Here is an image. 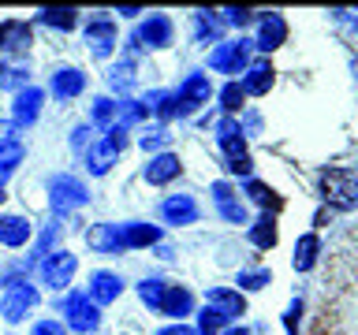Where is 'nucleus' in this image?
<instances>
[{
    "label": "nucleus",
    "instance_id": "obj_18",
    "mask_svg": "<svg viewBox=\"0 0 358 335\" xmlns=\"http://www.w3.org/2000/svg\"><path fill=\"white\" fill-rule=\"evenodd\" d=\"M179 172H183V161H179L176 153H157V156H150V164H145V183L168 186L172 179H179Z\"/></svg>",
    "mask_w": 358,
    "mask_h": 335
},
{
    "label": "nucleus",
    "instance_id": "obj_29",
    "mask_svg": "<svg viewBox=\"0 0 358 335\" xmlns=\"http://www.w3.org/2000/svg\"><path fill=\"white\" fill-rule=\"evenodd\" d=\"M38 22H45V27L71 30L75 22H78V11H75V8H41V11H38Z\"/></svg>",
    "mask_w": 358,
    "mask_h": 335
},
{
    "label": "nucleus",
    "instance_id": "obj_16",
    "mask_svg": "<svg viewBox=\"0 0 358 335\" xmlns=\"http://www.w3.org/2000/svg\"><path fill=\"white\" fill-rule=\"evenodd\" d=\"M86 45H90V52L94 56H112V49H116V22L112 19H90V27H86Z\"/></svg>",
    "mask_w": 358,
    "mask_h": 335
},
{
    "label": "nucleus",
    "instance_id": "obj_28",
    "mask_svg": "<svg viewBox=\"0 0 358 335\" xmlns=\"http://www.w3.org/2000/svg\"><path fill=\"white\" fill-rule=\"evenodd\" d=\"M224 22L217 19V11H194V38L198 41H220Z\"/></svg>",
    "mask_w": 358,
    "mask_h": 335
},
{
    "label": "nucleus",
    "instance_id": "obj_30",
    "mask_svg": "<svg viewBox=\"0 0 358 335\" xmlns=\"http://www.w3.org/2000/svg\"><path fill=\"white\" fill-rule=\"evenodd\" d=\"M145 116H150V112H145V105L142 100H120L116 105V127H134V123H142Z\"/></svg>",
    "mask_w": 358,
    "mask_h": 335
},
{
    "label": "nucleus",
    "instance_id": "obj_42",
    "mask_svg": "<svg viewBox=\"0 0 358 335\" xmlns=\"http://www.w3.org/2000/svg\"><path fill=\"white\" fill-rule=\"evenodd\" d=\"M157 335H198V328H187V324H168V328H161Z\"/></svg>",
    "mask_w": 358,
    "mask_h": 335
},
{
    "label": "nucleus",
    "instance_id": "obj_35",
    "mask_svg": "<svg viewBox=\"0 0 358 335\" xmlns=\"http://www.w3.org/2000/svg\"><path fill=\"white\" fill-rule=\"evenodd\" d=\"M246 194H250V201H257V205H265V209H276V205H280L276 190L265 186V183H257V179H250V183H246Z\"/></svg>",
    "mask_w": 358,
    "mask_h": 335
},
{
    "label": "nucleus",
    "instance_id": "obj_12",
    "mask_svg": "<svg viewBox=\"0 0 358 335\" xmlns=\"http://www.w3.org/2000/svg\"><path fill=\"white\" fill-rule=\"evenodd\" d=\"M284 41H287V22H284V15L265 11V15L257 19V41H254V49L273 52V49H280Z\"/></svg>",
    "mask_w": 358,
    "mask_h": 335
},
{
    "label": "nucleus",
    "instance_id": "obj_31",
    "mask_svg": "<svg viewBox=\"0 0 358 335\" xmlns=\"http://www.w3.org/2000/svg\"><path fill=\"white\" fill-rule=\"evenodd\" d=\"M90 119H94V127H101V131L116 127V100H112V97H97L94 108H90Z\"/></svg>",
    "mask_w": 358,
    "mask_h": 335
},
{
    "label": "nucleus",
    "instance_id": "obj_23",
    "mask_svg": "<svg viewBox=\"0 0 358 335\" xmlns=\"http://www.w3.org/2000/svg\"><path fill=\"white\" fill-rule=\"evenodd\" d=\"M49 89L56 97L71 100V97H78L86 89V75L78 71V67H60V71H52V86Z\"/></svg>",
    "mask_w": 358,
    "mask_h": 335
},
{
    "label": "nucleus",
    "instance_id": "obj_37",
    "mask_svg": "<svg viewBox=\"0 0 358 335\" xmlns=\"http://www.w3.org/2000/svg\"><path fill=\"white\" fill-rule=\"evenodd\" d=\"M268 279H273V276H268L265 268H257V272H239V279H235V283H239L243 290H262Z\"/></svg>",
    "mask_w": 358,
    "mask_h": 335
},
{
    "label": "nucleus",
    "instance_id": "obj_17",
    "mask_svg": "<svg viewBox=\"0 0 358 335\" xmlns=\"http://www.w3.org/2000/svg\"><path fill=\"white\" fill-rule=\"evenodd\" d=\"M123 295V279L116 272H94L90 276V290H86V298L94 302V306H108V302H116Z\"/></svg>",
    "mask_w": 358,
    "mask_h": 335
},
{
    "label": "nucleus",
    "instance_id": "obj_33",
    "mask_svg": "<svg viewBox=\"0 0 358 335\" xmlns=\"http://www.w3.org/2000/svg\"><path fill=\"white\" fill-rule=\"evenodd\" d=\"M224 324H228V317H224V313H217V309H209V306L198 313V335H220Z\"/></svg>",
    "mask_w": 358,
    "mask_h": 335
},
{
    "label": "nucleus",
    "instance_id": "obj_8",
    "mask_svg": "<svg viewBox=\"0 0 358 335\" xmlns=\"http://www.w3.org/2000/svg\"><path fill=\"white\" fill-rule=\"evenodd\" d=\"M38 302H41L38 287H30V283L8 287L4 302H0V317H4L8 324H19V320H27V317H30V309L38 306Z\"/></svg>",
    "mask_w": 358,
    "mask_h": 335
},
{
    "label": "nucleus",
    "instance_id": "obj_3",
    "mask_svg": "<svg viewBox=\"0 0 358 335\" xmlns=\"http://www.w3.org/2000/svg\"><path fill=\"white\" fill-rule=\"evenodd\" d=\"M90 201V190L75 175H52L49 179V205L56 216H67L71 209H83Z\"/></svg>",
    "mask_w": 358,
    "mask_h": 335
},
{
    "label": "nucleus",
    "instance_id": "obj_36",
    "mask_svg": "<svg viewBox=\"0 0 358 335\" xmlns=\"http://www.w3.org/2000/svg\"><path fill=\"white\" fill-rule=\"evenodd\" d=\"M243 89H239V82H228V86H224L220 89V105H224V112H228V116H235V112H239L243 108Z\"/></svg>",
    "mask_w": 358,
    "mask_h": 335
},
{
    "label": "nucleus",
    "instance_id": "obj_22",
    "mask_svg": "<svg viewBox=\"0 0 358 335\" xmlns=\"http://www.w3.org/2000/svg\"><path fill=\"white\" fill-rule=\"evenodd\" d=\"M164 317H176L179 324H183L187 313H194V295H190L187 287H164V298H161V309Z\"/></svg>",
    "mask_w": 358,
    "mask_h": 335
},
{
    "label": "nucleus",
    "instance_id": "obj_32",
    "mask_svg": "<svg viewBox=\"0 0 358 335\" xmlns=\"http://www.w3.org/2000/svg\"><path fill=\"white\" fill-rule=\"evenodd\" d=\"M108 86L116 89V94H127V89L134 86V64H131V60H120V64L108 71Z\"/></svg>",
    "mask_w": 358,
    "mask_h": 335
},
{
    "label": "nucleus",
    "instance_id": "obj_5",
    "mask_svg": "<svg viewBox=\"0 0 358 335\" xmlns=\"http://www.w3.org/2000/svg\"><path fill=\"white\" fill-rule=\"evenodd\" d=\"M60 313H64L67 328L78 332V335L97 332V324H101V313H97V306H94V302H90L86 295H67L64 306H60Z\"/></svg>",
    "mask_w": 358,
    "mask_h": 335
},
{
    "label": "nucleus",
    "instance_id": "obj_39",
    "mask_svg": "<svg viewBox=\"0 0 358 335\" xmlns=\"http://www.w3.org/2000/svg\"><path fill=\"white\" fill-rule=\"evenodd\" d=\"M142 149H161V145H168V131L164 127H153V131H145L142 138H138Z\"/></svg>",
    "mask_w": 358,
    "mask_h": 335
},
{
    "label": "nucleus",
    "instance_id": "obj_20",
    "mask_svg": "<svg viewBox=\"0 0 358 335\" xmlns=\"http://www.w3.org/2000/svg\"><path fill=\"white\" fill-rule=\"evenodd\" d=\"M34 234V223L27 216H15V212H8V216H0V246H11V250H19V246H27Z\"/></svg>",
    "mask_w": 358,
    "mask_h": 335
},
{
    "label": "nucleus",
    "instance_id": "obj_46",
    "mask_svg": "<svg viewBox=\"0 0 358 335\" xmlns=\"http://www.w3.org/2000/svg\"><path fill=\"white\" fill-rule=\"evenodd\" d=\"M4 198H8V194H4V186H0V205H4Z\"/></svg>",
    "mask_w": 358,
    "mask_h": 335
},
{
    "label": "nucleus",
    "instance_id": "obj_6",
    "mask_svg": "<svg viewBox=\"0 0 358 335\" xmlns=\"http://www.w3.org/2000/svg\"><path fill=\"white\" fill-rule=\"evenodd\" d=\"M75 268H78V257H75V253H67V250H52V253L41 261V283H45V287H52V290L71 287Z\"/></svg>",
    "mask_w": 358,
    "mask_h": 335
},
{
    "label": "nucleus",
    "instance_id": "obj_40",
    "mask_svg": "<svg viewBox=\"0 0 358 335\" xmlns=\"http://www.w3.org/2000/svg\"><path fill=\"white\" fill-rule=\"evenodd\" d=\"M30 335H67V328L60 320H41V324H34Z\"/></svg>",
    "mask_w": 358,
    "mask_h": 335
},
{
    "label": "nucleus",
    "instance_id": "obj_24",
    "mask_svg": "<svg viewBox=\"0 0 358 335\" xmlns=\"http://www.w3.org/2000/svg\"><path fill=\"white\" fill-rule=\"evenodd\" d=\"M116 156H120V153L112 149V145H108L105 138H101V142H94V145L86 149V168H90V175H105L108 168L116 164Z\"/></svg>",
    "mask_w": 358,
    "mask_h": 335
},
{
    "label": "nucleus",
    "instance_id": "obj_38",
    "mask_svg": "<svg viewBox=\"0 0 358 335\" xmlns=\"http://www.w3.org/2000/svg\"><path fill=\"white\" fill-rule=\"evenodd\" d=\"M254 19H257V11H250V8H228L224 11V22H228V27H250Z\"/></svg>",
    "mask_w": 358,
    "mask_h": 335
},
{
    "label": "nucleus",
    "instance_id": "obj_13",
    "mask_svg": "<svg viewBox=\"0 0 358 335\" xmlns=\"http://www.w3.org/2000/svg\"><path fill=\"white\" fill-rule=\"evenodd\" d=\"M161 220L172 223V228H187V223L198 220V201L190 194H172L161 201Z\"/></svg>",
    "mask_w": 358,
    "mask_h": 335
},
{
    "label": "nucleus",
    "instance_id": "obj_10",
    "mask_svg": "<svg viewBox=\"0 0 358 335\" xmlns=\"http://www.w3.org/2000/svg\"><path fill=\"white\" fill-rule=\"evenodd\" d=\"M209 194H213V205H217V212H220L228 223H246V205H243L239 190H235L231 183H213Z\"/></svg>",
    "mask_w": 358,
    "mask_h": 335
},
{
    "label": "nucleus",
    "instance_id": "obj_14",
    "mask_svg": "<svg viewBox=\"0 0 358 335\" xmlns=\"http://www.w3.org/2000/svg\"><path fill=\"white\" fill-rule=\"evenodd\" d=\"M176 97H179V105H183V112L190 116L198 105H206V100L213 97L209 75H187L183 82H179V89H176Z\"/></svg>",
    "mask_w": 358,
    "mask_h": 335
},
{
    "label": "nucleus",
    "instance_id": "obj_7",
    "mask_svg": "<svg viewBox=\"0 0 358 335\" xmlns=\"http://www.w3.org/2000/svg\"><path fill=\"white\" fill-rule=\"evenodd\" d=\"M172 34H176L172 19L161 15V11H153V15L134 30L131 45H134V49H164V45H172Z\"/></svg>",
    "mask_w": 358,
    "mask_h": 335
},
{
    "label": "nucleus",
    "instance_id": "obj_47",
    "mask_svg": "<svg viewBox=\"0 0 358 335\" xmlns=\"http://www.w3.org/2000/svg\"><path fill=\"white\" fill-rule=\"evenodd\" d=\"M355 27H358V19H355Z\"/></svg>",
    "mask_w": 358,
    "mask_h": 335
},
{
    "label": "nucleus",
    "instance_id": "obj_4",
    "mask_svg": "<svg viewBox=\"0 0 358 335\" xmlns=\"http://www.w3.org/2000/svg\"><path fill=\"white\" fill-rule=\"evenodd\" d=\"M250 49H254V41H220L217 49L209 52V67L213 71H220V75H239L250 67Z\"/></svg>",
    "mask_w": 358,
    "mask_h": 335
},
{
    "label": "nucleus",
    "instance_id": "obj_1",
    "mask_svg": "<svg viewBox=\"0 0 358 335\" xmlns=\"http://www.w3.org/2000/svg\"><path fill=\"white\" fill-rule=\"evenodd\" d=\"M317 190L332 209H340V212L358 209V172L355 168H324L317 175Z\"/></svg>",
    "mask_w": 358,
    "mask_h": 335
},
{
    "label": "nucleus",
    "instance_id": "obj_41",
    "mask_svg": "<svg viewBox=\"0 0 358 335\" xmlns=\"http://www.w3.org/2000/svg\"><path fill=\"white\" fill-rule=\"evenodd\" d=\"M0 86H4V89H15V86L27 89V71H22V67H15V71H8L4 78H0Z\"/></svg>",
    "mask_w": 358,
    "mask_h": 335
},
{
    "label": "nucleus",
    "instance_id": "obj_11",
    "mask_svg": "<svg viewBox=\"0 0 358 335\" xmlns=\"http://www.w3.org/2000/svg\"><path fill=\"white\" fill-rule=\"evenodd\" d=\"M41 105H45V89H38V86L19 89L15 105H11V123H15V127H30V123H38Z\"/></svg>",
    "mask_w": 358,
    "mask_h": 335
},
{
    "label": "nucleus",
    "instance_id": "obj_2",
    "mask_svg": "<svg viewBox=\"0 0 358 335\" xmlns=\"http://www.w3.org/2000/svg\"><path fill=\"white\" fill-rule=\"evenodd\" d=\"M217 145L224 149V168H228L231 175H250L254 172V161L250 153H246V142H243V123L224 116L217 123Z\"/></svg>",
    "mask_w": 358,
    "mask_h": 335
},
{
    "label": "nucleus",
    "instance_id": "obj_15",
    "mask_svg": "<svg viewBox=\"0 0 358 335\" xmlns=\"http://www.w3.org/2000/svg\"><path fill=\"white\" fill-rule=\"evenodd\" d=\"M30 45H34L30 22H19V19H11V22H0V52L22 56V52H30Z\"/></svg>",
    "mask_w": 358,
    "mask_h": 335
},
{
    "label": "nucleus",
    "instance_id": "obj_25",
    "mask_svg": "<svg viewBox=\"0 0 358 335\" xmlns=\"http://www.w3.org/2000/svg\"><path fill=\"white\" fill-rule=\"evenodd\" d=\"M317 253H321V239L317 234H302V239L295 242V268L299 272H310L313 265H317Z\"/></svg>",
    "mask_w": 358,
    "mask_h": 335
},
{
    "label": "nucleus",
    "instance_id": "obj_44",
    "mask_svg": "<svg viewBox=\"0 0 358 335\" xmlns=\"http://www.w3.org/2000/svg\"><path fill=\"white\" fill-rule=\"evenodd\" d=\"M86 134H90V127H78V131H75V138H71V142L78 145V149H83V145H86Z\"/></svg>",
    "mask_w": 358,
    "mask_h": 335
},
{
    "label": "nucleus",
    "instance_id": "obj_27",
    "mask_svg": "<svg viewBox=\"0 0 358 335\" xmlns=\"http://www.w3.org/2000/svg\"><path fill=\"white\" fill-rule=\"evenodd\" d=\"M22 156H27V145H22V142L11 138V142L0 145V186H4V183H8V175L22 164Z\"/></svg>",
    "mask_w": 358,
    "mask_h": 335
},
{
    "label": "nucleus",
    "instance_id": "obj_45",
    "mask_svg": "<svg viewBox=\"0 0 358 335\" xmlns=\"http://www.w3.org/2000/svg\"><path fill=\"white\" fill-rule=\"evenodd\" d=\"M220 335H250L246 328H228V332H220Z\"/></svg>",
    "mask_w": 358,
    "mask_h": 335
},
{
    "label": "nucleus",
    "instance_id": "obj_26",
    "mask_svg": "<svg viewBox=\"0 0 358 335\" xmlns=\"http://www.w3.org/2000/svg\"><path fill=\"white\" fill-rule=\"evenodd\" d=\"M276 239H280V231H276V220L268 216V212H265V216H257V220L250 223V242L257 246V250H273Z\"/></svg>",
    "mask_w": 358,
    "mask_h": 335
},
{
    "label": "nucleus",
    "instance_id": "obj_19",
    "mask_svg": "<svg viewBox=\"0 0 358 335\" xmlns=\"http://www.w3.org/2000/svg\"><path fill=\"white\" fill-rule=\"evenodd\" d=\"M239 89L246 97H265L268 89H273V64H268V60L250 64V67H246V75H243V82H239Z\"/></svg>",
    "mask_w": 358,
    "mask_h": 335
},
{
    "label": "nucleus",
    "instance_id": "obj_43",
    "mask_svg": "<svg viewBox=\"0 0 358 335\" xmlns=\"http://www.w3.org/2000/svg\"><path fill=\"white\" fill-rule=\"evenodd\" d=\"M11 134H15V123H11V119H0V145L11 142Z\"/></svg>",
    "mask_w": 358,
    "mask_h": 335
},
{
    "label": "nucleus",
    "instance_id": "obj_21",
    "mask_svg": "<svg viewBox=\"0 0 358 335\" xmlns=\"http://www.w3.org/2000/svg\"><path fill=\"white\" fill-rule=\"evenodd\" d=\"M206 306L224 313L228 320H235L239 313H246V298L239 295V290H231V287H213L209 295H206Z\"/></svg>",
    "mask_w": 358,
    "mask_h": 335
},
{
    "label": "nucleus",
    "instance_id": "obj_34",
    "mask_svg": "<svg viewBox=\"0 0 358 335\" xmlns=\"http://www.w3.org/2000/svg\"><path fill=\"white\" fill-rule=\"evenodd\" d=\"M138 298H142V306H150L157 313V309H161V298H164V283H161V279H142V283H138Z\"/></svg>",
    "mask_w": 358,
    "mask_h": 335
},
{
    "label": "nucleus",
    "instance_id": "obj_9",
    "mask_svg": "<svg viewBox=\"0 0 358 335\" xmlns=\"http://www.w3.org/2000/svg\"><path fill=\"white\" fill-rule=\"evenodd\" d=\"M161 242V228H153V223H116V250H142V246H153Z\"/></svg>",
    "mask_w": 358,
    "mask_h": 335
}]
</instances>
